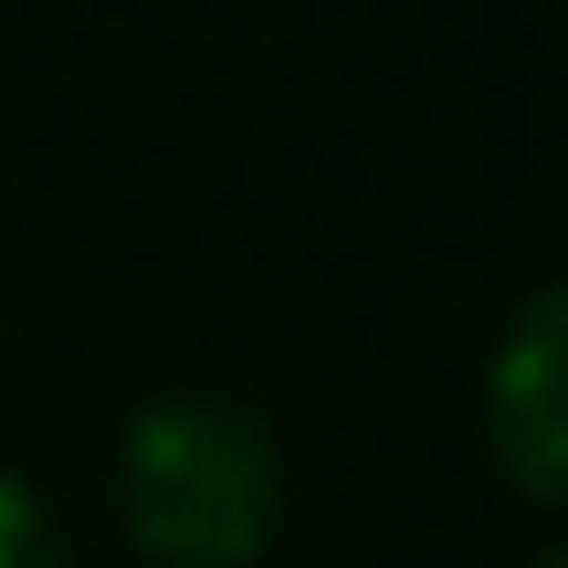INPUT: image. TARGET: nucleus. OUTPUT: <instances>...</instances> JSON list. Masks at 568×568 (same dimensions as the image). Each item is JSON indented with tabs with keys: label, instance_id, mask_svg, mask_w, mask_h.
<instances>
[{
	"label": "nucleus",
	"instance_id": "nucleus-1",
	"mask_svg": "<svg viewBox=\"0 0 568 568\" xmlns=\"http://www.w3.org/2000/svg\"><path fill=\"white\" fill-rule=\"evenodd\" d=\"M284 516V443L232 389H169L116 432V527L148 568H253Z\"/></svg>",
	"mask_w": 568,
	"mask_h": 568
},
{
	"label": "nucleus",
	"instance_id": "nucleus-2",
	"mask_svg": "<svg viewBox=\"0 0 568 568\" xmlns=\"http://www.w3.org/2000/svg\"><path fill=\"white\" fill-rule=\"evenodd\" d=\"M485 453L527 506H558L568 516V274L537 284L485 347Z\"/></svg>",
	"mask_w": 568,
	"mask_h": 568
},
{
	"label": "nucleus",
	"instance_id": "nucleus-3",
	"mask_svg": "<svg viewBox=\"0 0 568 568\" xmlns=\"http://www.w3.org/2000/svg\"><path fill=\"white\" fill-rule=\"evenodd\" d=\"M0 568H74V548H63V527L42 516V495L21 485L11 464H0Z\"/></svg>",
	"mask_w": 568,
	"mask_h": 568
},
{
	"label": "nucleus",
	"instance_id": "nucleus-4",
	"mask_svg": "<svg viewBox=\"0 0 568 568\" xmlns=\"http://www.w3.org/2000/svg\"><path fill=\"white\" fill-rule=\"evenodd\" d=\"M537 568H568V548H548V558H537Z\"/></svg>",
	"mask_w": 568,
	"mask_h": 568
}]
</instances>
